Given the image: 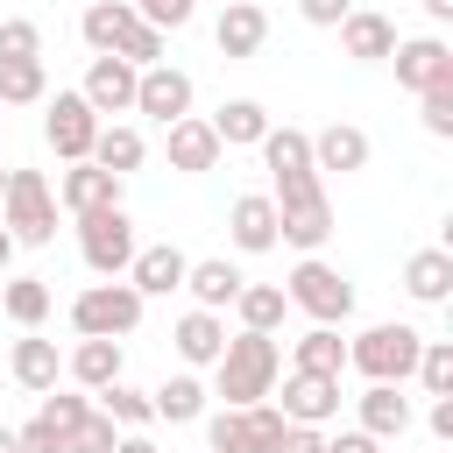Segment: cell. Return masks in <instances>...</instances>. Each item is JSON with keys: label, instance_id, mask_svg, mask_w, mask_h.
<instances>
[{"label": "cell", "instance_id": "34", "mask_svg": "<svg viewBox=\"0 0 453 453\" xmlns=\"http://www.w3.org/2000/svg\"><path fill=\"white\" fill-rule=\"evenodd\" d=\"M255 149H262V163H269V177H290V170H311V134H304V127H276V120H269V134H262Z\"/></svg>", "mask_w": 453, "mask_h": 453}, {"label": "cell", "instance_id": "26", "mask_svg": "<svg viewBox=\"0 0 453 453\" xmlns=\"http://www.w3.org/2000/svg\"><path fill=\"white\" fill-rule=\"evenodd\" d=\"M403 290H411L418 304H446V297H453V248H418V255L403 262Z\"/></svg>", "mask_w": 453, "mask_h": 453}, {"label": "cell", "instance_id": "11", "mask_svg": "<svg viewBox=\"0 0 453 453\" xmlns=\"http://www.w3.org/2000/svg\"><path fill=\"white\" fill-rule=\"evenodd\" d=\"M191 99H198V85H191V71H177V64H149L142 78H134V113H149V120H184L191 113Z\"/></svg>", "mask_w": 453, "mask_h": 453}, {"label": "cell", "instance_id": "48", "mask_svg": "<svg viewBox=\"0 0 453 453\" xmlns=\"http://www.w3.org/2000/svg\"><path fill=\"white\" fill-rule=\"evenodd\" d=\"M425 425H432V439H453V396H432Z\"/></svg>", "mask_w": 453, "mask_h": 453}, {"label": "cell", "instance_id": "51", "mask_svg": "<svg viewBox=\"0 0 453 453\" xmlns=\"http://www.w3.org/2000/svg\"><path fill=\"white\" fill-rule=\"evenodd\" d=\"M7 262H14V234L0 226V276H7Z\"/></svg>", "mask_w": 453, "mask_h": 453}, {"label": "cell", "instance_id": "45", "mask_svg": "<svg viewBox=\"0 0 453 453\" xmlns=\"http://www.w3.org/2000/svg\"><path fill=\"white\" fill-rule=\"evenodd\" d=\"M276 453H326V425H283Z\"/></svg>", "mask_w": 453, "mask_h": 453}, {"label": "cell", "instance_id": "1", "mask_svg": "<svg viewBox=\"0 0 453 453\" xmlns=\"http://www.w3.org/2000/svg\"><path fill=\"white\" fill-rule=\"evenodd\" d=\"M276 375H283V354H276V333H234L226 347H219V361H212V389L226 396V411H241V403H262V396H276Z\"/></svg>", "mask_w": 453, "mask_h": 453}, {"label": "cell", "instance_id": "41", "mask_svg": "<svg viewBox=\"0 0 453 453\" xmlns=\"http://www.w3.org/2000/svg\"><path fill=\"white\" fill-rule=\"evenodd\" d=\"M418 120H425V134H453V85H432V92H418Z\"/></svg>", "mask_w": 453, "mask_h": 453}, {"label": "cell", "instance_id": "4", "mask_svg": "<svg viewBox=\"0 0 453 453\" xmlns=\"http://www.w3.org/2000/svg\"><path fill=\"white\" fill-rule=\"evenodd\" d=\"M0 226L14 234V248H50V241H57V191H50L42 170H7Z\"/></svg>", "mask_w": 453, "mask_h": 453}, {"label": "cell", "instance_id": "29", "mask_svg": "<svg viewBox=\"0 0 453 453\" xmlns=\"http://www.w3.org/2000/svg\"><path fill=\"white\" fill-rule=\"evenodd\" d=\"M290 368H304V375H340V368H347V340H340V326H311V333H297V340H290Z\"/></svg>", "mask_w": 453, "mask_h": 453}, {"label": "cell", "instance_id": "18", "mask_svg": "<svg viewBox=\"0 0 453 453\" xmlns=\"http://www.w3.org/2000/svg\"><path fill=\"white\" fill-rule=\"evenodd\" d=\"M212 42H219V57H255L262 42H269V14L255 7V0H226L219 7V21H212Z\"/></svg>", "mask_w": 453, "mask_h": 453}, {"label": "cell", "instance_id": "28", "mask_svg": "<svg viewBox=\"0 0 453 453\" xmlns=\"http://www.w3.org/2000/svg\"><path fill=\"white\" fill-rule=\"evenodd\" d=\"M212 134H219V149H255L269 134V106L262 99H226L212 113Z\"/></svg>", "mask_w": 453, "mask_h": 453}, {"label": "cell", "instance_id": "21", "mask_svg": "<svg viewBox=\"0 0 453 453\" xmlns=\"http://www.w3.org/2000/svg\"><path fill=\"white\" fill-rule=\"evenodd\" d=\"M163 134H170V170H191V177H198V170H219V156H226L219 134H212V120H198V113L170 120Z\"/></svg>", "mask_w": 453, "mask_h": 453}, {"label": "cell", "instance_id": "22", "mask_svg": "<svg viewBox=\"0 0 453 453\" xmlns=\"http://www.w3.org/2000/svg\"><path fill=\"white\" fill-rule=\"evenodd\" d=\"M368 156H375V149H368V134H361L354 120H333V127L311 134V170H319V177H326V170H340V177H347V170H368Z\"/></svg>", "mask_w": 453, "mask_h": 453}, {"label": "cell", "instance_id": "53", "mask_svg": "<svg viewBox=\"0 0 453 453\" xmlns=\"http://www.w3.org/2000/svg\"><path fill=\"white\" fill-rule=\"evenodd\" d=\"M0 191H7V170H0Z\"/></svg>", "mask_w": 453, "mask_h": 453}, {"label": "cell", "instance_id": "37", "mask_svg": "<svg viewBox=\"0 0 453 453\" xmlns=\"http://www.w3.org/2000/svg\"><path fill=\"white\" fill-rule=\"evenodd\" d=\"M411 375H418V389H425V396H453V340H425Z\"/></svg>", "mask_w": 453, "mask_h": 453}, {"label": "cell", "instance_id": "15", "mask_svg": "<svg viewBox=\"0 0 453 453\" xmlns=\"http://www.w3.org/2000/svg\"><path fill=\"white\" fill-rule=\"evenodd\" d=\"M354 418H361V432L368 439H403L411 432V396H403V382H368L361 396H354Z\"/></svg>", "mask_w": 453, "mask_h": 453}, {"label": "cell", "instance_id": "39", "mask_svg": "<svg viewBox=\"0 0 453 453\" xmlns=\"http://www.w3.org/2000/svg\"><path fill=\"white\" fill-rule=\"evenodd\" d=\"M113 439H120V425L92 403V411H85V425L71 432V446H64V453H113Z\"/></svg>", "mask_w": 453, "mask_h": 453}, {"label": "cell", "instance_id": "44", "mask_svg": "<svg viewBox=\"0 0 453 453\" xmlns=\"http://www.w3.org/2000/svg\"><path fill=\"white\" fill-rule=\"evenodd\" d=\"M14 446H21V453H64V432H57V425L35 411L28 425H14Z\"/></svg>", "mask_w": 453, "mask_h": 453}, {"label": "cell", "instance_id": "54", "mask_svg": "<svg viewBox=\"0 0 453 453\" xmlns=\"http://www.w3.org/2000/svg\"><path fill=\"white\" fill-rule=\"evenodd\" d=\"M0 127H7V113H0Z\"/></svg>", "mask_w": 453, "mask_h": 453}, {"label": "cell", "instance_id": "47", "mask_svg": "<svg viewBox=\"0 0 453 453\" xmlns=\"http://www.w3.org/2000/svg\"><path fill=\"white\" fill-rule=\"evenodd\" d=\"M326 453H382V439H368V432L354 425V432H333V439H326Z\"/></svg>", "mask_w": 453, "mask_h": 453}, {"label": "cell", "instance_id": "20", "mask_svg": "<svg viewBox=\"0 0 453 453\" xmlns=\"http://www.w3.org/2000/svg\"><path fill=\"white\" fill-rule=\"evenodd\" d=\"M184 269H191V255L170 248V241H156V248H134L127 283H134L142 297H170V290H184Z\"/></svg>", "mask_w": 453, "mask_h": 453}, {"label": "cell", "instance_id": "8", "mask_svg": "<svg viewBox=\"0 0 453 453\" xmlns=\"http://www.w3.org/2000/svg\"><path fill=\"white\" fill-rule=\"evenodd\" d=\"M283 439V411L262 396V403H241V411H212L205 418V453H276Z\"/></svg>", "mask_w": 453, "mask_h": 453}, {"label": "cell", "instance_id": "23", "mask_svg": "<svg viewBox=\"0 0 453 453\" xmlns=\"http://www.w3.org/2000/svg\"><path fill=\"white\" fill-rule=\"evenodd\" d=\"M7 375H14L28 396L57 389V375H64V354H57V340H42V333H21V340H14V354H7Z\"/></svg>", "mask_w": 453, "mask_h": 453}, {"label": "cell", "instance_id": "16", "mask_svg": "<svg viewBox=\"0 0 453 453\" xmlns=\"http://www.w3.org/2000/svg\"><path fill=\"white\" fill-rule=\"evenodd\" d=\"M57 205H64L71 219H78V212H99V205H120V177L85 156V163H71V170L57 177Z\"/></svg>", "mask_w": 453, "mask_h": 453}, {"label": "cell", "instance_id": "19", "mask_svg": "<svg viewBox=\"0 0 453 453\" xmlns=\"http://www.w3.org/2000/svg\"><path fill=\"white\" fill-rule=\"evenodd\" d=\"M340 50H347L354 64H389V50H396V21L375 14V7H347V21H340Z\"/></svg>", "mask_w": 453, "mask_h": 453}, {"label": "cell", "instance_id": "9", "mask_svg": "<svg viewBox=\"0 0 453 453\" xmlns=\"http://www.w3.org/2000/svg\"><path fill=\"white\" fill-rule=\"evenodd\" d=\"M92 134H99V113L85 106V92H57L50 113H42V142L57 149V163H85Z\"/></svg>", "mask_w": 453, "mask_h": 453}, {"label": "cell", "instance_id": "49", "mask_svg": "<svg viewBox=\"0 0 453 453\" xmlns=\"http://www.w3.org/2000/svg\"><path fill=\"white\" fill-rule=\"evenodd\" d=\"M113 453H163V446H156L149 432H120V439H113Z\"/></svg>", "mask_w": 453, "mask_h": 453}, {"label": "cell", "instance_id": "25", "mask_svg": "<svg viewBox=\"0 0 453 453\" xmlns=\"http://www.w3.org/2000/svg\"><path fill=\"white\" fill-rule=\"evenodd\" d=\"M241 283H248V276H241L226 255H205V262L184 269V290H191V304H205V311H226V304L241 297Z\"/></svg>", "mask_w": 453, "mask_h": 453}, {"label": "cell", "instance_id": "36", "mask_svg": "<svg viewBox=\"0 0 453 453\" xmlns=\"http://www.w3.org/2000/svg\"><path fill=\"white\" fill-rule=\"evenodd\" d=\"M99 396V411L120 425V432H149L156 425V403H149V389H134V382H106V389H92Z\"/></svg>", "mask_w": 453, "mask_h": 453}, {"label": "cell", "instance_id": "50", "mask_svg": "<svg viewBox=\"0 0 453 453\" xmlns=\"http://www.w3.org/2000/svg\"><path fill=\"white\" fill-rule=\"evenodd\" d=\"M418 7H425L432 21H453V0H418Z\"/></svg>", "mask_w": 453, "mask_h": 453}, {"label": "cell", "instance_id": "40", "mask_svg": "<svg viewBox=\"0 0 453 453\" xmlns=\"http://www.w3.org/2000/svg\"><path fill=\"white\" fill-rule=\"evenodd\" d=\"M113 57H127L134 71H149V64H163V28H149V21H134V28H127V42H120Z\"/></svg>", "mask_w": 453, "mask_h": 453}, {"label": "cell", "instance_id": "6", "mask_svg": "<svg viewBox=\"0 0 453 453\" xmlns=\"http://www.w3.org/2000/svg\"><path fill=\"white\" fill-rule=\"evenodd\" d=\"M283 297H290V311H304L311 326H347V319H354V283H347L333 262H319V255H304V262L290 269Z\"/></svg>", "mask_w": 453, "mask_h": 453}, {"label": "cell", "instance_id": "42", "mask_svg": "<svg viewBox=\"0 0 453 453\" xmlns=\"http://www.w3.org/2000/svg\"><path fill=\"white\" fill-rule=\"evenodd\" d=\"M0 57H42V28H35L28 14L0 21Z\"/></svg>", "mask_w": 453, "mask_h": 453}, {"label": "cell", "instance_id": "7", "mask_svg": "<svg viewBox=\"0 0 453 453\" xmlns=\"http://www.w3.org/2000/svg\"><path fill=\"white\" fill-rule=\"evenodd\" d=\"M134 219H127V205H99V212H78V255H85V269L92 276H127V262H134Z\"/></svg>", "mask_w": 453, "mask_h": 453}, {"label": "cell", "instance_id": "14", "mask_svg": "<svg viewBox=\"0 0 453 453\" xmlns=\"http://www.w3.org/2000/svg\"><path fill=\"white\" fill-rule=\"evenodd\" d=\"M134 78H142V71H134L127 57H92V71H85L78 92H85V106L106 120V113H134Z\"/></svg>", "mask_w": 453, "mask_h": 453}, {"label": "cell", "instance_id": "43", "mask_svg": "<svg viewBox=\"0 0 453 453\" xmlns=\"http://www.w3.org/2000/svg\"><path fill=\"white\" fill-rule=\"evenodd\" d=\"M134 14H142L149 28H163V35H170V28H184V21L198 14V0H134Z\"/></svg>", "mask_w": 453, "mask_h": 453}, {"label": "cell", "instance_id": "35", "mask_svg": "<svg viewBox=\"0 0 453 453\" xmlns=\"http://www.w3.org/2000/svg\"><path fill=\"white\" fill-rule=\"evenodd\" d=\"M234 311H241V326H248V333H276V326H283V311H290V297H283V283H241Z\"/></svg>", "mask_w": 453, "mask_h": 453}, {"label": "cell", "instance_id": "32", "mask_svg": "<svg viewBox=\"0 0 453 453\" xmlns=\"http://www.w3.org/2000/svg\"><path fill=\"white\" fill-rule=\"evenodd\" d=\"M0 311H7L21 333H42V319H50V283H42V276H7V283H0Z\"/></svg>", "mask_w": 453, "mask_h": 453}, {"label": "cell", "instance_id": "46", "mask_svg": "<svg viewBox=\"0 0 453 453\" xmlns=\"http://www.w3.org/2000/svg\"><path fill=\"white\" fill-rule=\"evenodd\" d=\"M347 7H354V0H297V14H304L311 28H340V21H347Z\"/></svg>", "mask_w": 453, "mask_h": 453}, {"label": "cell", "instance_id": "13", "mask_svg": "<svg viewBox=\"0 0 453 453\" xmlns=\"http://www.w3.org/2000/svg\"><path fill=\"white\" fill-rule=\"evenodd\" d=\"M226 241H234L241 255L283 248V241H276V198H269V191H241V198L226 205Z\"/></svg>", "mask_w": 453, "mask_h": 453}, {"label": "cell", "instance_id": "10", "mask_svg": "<svg viewBox=\"0 0 453 453\" xmlns=\"http://www.w3.org/2000/svg\"><path fill=\"white\" fill-rule=\"evenodd\" d=\"M283 382V396H269L276 411H283V425H333L340 418V375H304V368H290V375H276Z\"/></svg>", "mask_w": 453, "mask_h": 453}, {"label": "cell", "instance_id": "31", "mask_svg": "<svg viewBox=\"0 0 453 453\" xmlns=\"http://www.w3.org/2000/svg\"><path fill=\"white\" fill-rule=\"evenodd\" d=\"M149 403H156L163 425H191V418H205V382H198V368L163 375V389H149Z\"/></svg>", "mask_w": 453, "mask_h": 453}, {"label": "cell", "instance_id": "30", "mask_svg": "<svg viewBox=\"0 0 453 453\" xmlns=\"http://www.w3.org/2000/svg\"><path fill=\"white\" fill-rule=\"evenodd\" d=\"M64 375H71L78 389H106V382H120V340H78L71 361H64Z\"/></svg>", "mask_w": 453, "mask_h": 453}, {"label": "cell", "instance_id": "55", "mask_svg": "<svg viewBox=\"0 0 453 453\" xmlns=\"http://www.w3.org/2000/svg\"><path fill=\"white\" fill-rule=\"evenodd\" d=\"M219 7H226V0H219Z\"/></svg>", "mask_w": 453, "mask_h": 453}, {"label": "cell", "instance_id": "24", "mask_svg": "<svg viewBox=\"0 0 453 453\" xmlns=\"http://www.w3.org/2000/svg\"><path fill=\"white\" fill-rule=\"evenodd\" d=\"M142 14H134V0H92L85 7V21H78V35H85V50L92 57H113L120 42H127V28H134Z\"/></svg>", "mask_w": 453, "mask_h": 453}, {"label": "cell", "instance_id": "3", "mask_svg": "<svg viewBox=\"0 0 453 453\" xmlns=\"http://www.w3.org/2000/svg\"><path fill=\"white\" fill-rule=\"evenodd\" d=\"M142 304L149 297L127 276H99V283H85L71 297V326H78V340H127L142 326Z\"/></svg>", "mask_w": 453, "mask_h": 453}, {"label": "cell", "instance_id": "38", "mask_svg": "<svg viewBox=\"0 0 453 453\" xmlns=\"http://www.w3.org/2000/svg\"><path fill=\"white\" fill-rule=\"evenodd\" d=\"M57 432H64V446H71V432L85 425V411H92V396H78V389H42V403H35Z\"/></svg>", "mask_w": 453, "mask_h": 453}, {"label": "cell", "instance_id": "2", "mask_svg": "<svg viewBox=\"0 0 453 453\" xmlns=\"http://www.w3.org/2000/svg\"><path fill=\"white\" fill-rule=\"evenodd\" d=\"M269 198H276V241H290L297 255H319L326 234H333V205H326L319 170H290V177H276Z\"/></svg>", "mask_w": 453, "mask_h": 453}, {"label": "cell", "instance_id": "33", "mask_svg": "<svg viewBox=\"0 0 453 453\" xmlns=\"http://www.w3.org/2000/svg\"><path fill=\"white\" fill-rule=\"evenodd\" d=\"M42 99H50L42 57H0V106H42Z\"/></svg>", "mask_w": 453, "mask_h": 453}, {"label": "cell", "instance_id": "52", "mask_svg": "<svg viewBox=\"0 0 453 453\" xmlns=\"http://www.w3.org/2000/svg\"><path fill=\"white\" fill-rule=\"evenodd\" d=\"M0 453H21V446H14V425H0Z\"/></svg>", "mask_w": 453, "mask_h": 453}, {"label": "cell", "instance_id": "27", "mask_svg": "<svg viewBox=\"0 0 453 453\" xmlns=\"http://www.w3.org/2000/svg\"><path fill=\"white\" fill-rule=\"evenodd\" d=\"M142 156H149L142 127H127V120H99V134H92V163H99V170L127 177V170H142Z\"/></svg>", "mask_w": 453, "mask_h": 453}, {"label": "cell", "instance_id": "12", "mask_svg": "<svg viewBox=\"0 0 453 453\" xmlns=\"http://www.w3.org/2000/svg\"><path fill=\"white\" fill-rule=\"evenodd\" d=\"M389 64H396V85H403V92L453 85V50H446V35H411V42L389 50Z\"/></svg>", "mask_w": 453, "mask_h": 453}, {"label": "cell", "instance_id": "5", "mask_svg": "<svg viewBox=\"0 0 453 453\" xmlns=\"http://www.w3.org/2000/svg\"><path fill=\"white\" fill-rule=\"evenodd\" d=\"M418 347H425V333H418V326L382 319V326H361V333L347 340V368H361L368 382H411Z\"/></svg>", "mask_w": 453, "mask_h": 453}, {"label": "cell", "instance_id": "17", "mask_svg": "<svg viewBox=\"0 0 453 453\" xmlns=\"http://www.w3.org/2000/svg\"><path fill=\"white\" fill-rule=\"evenodd\" d=\"M170 347H177V361H184V368H212V361H219V347H226V319H219V311H205V304H191V311L170 326Z\"/></svg>", "mask_w": 453, "mask_h": 453}]
</instances>
